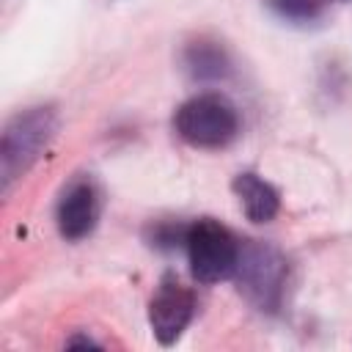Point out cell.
<instances>
[{
    "label": "cell",
    "mask_w": 352,
    "mask_h": 352,
    "mask_svg": "<svg viewBox=\"0 0 352 352\" xmlns=\"http://www.w3.org/2000/svg\"><path fill=\"white\" fill-rule=\"evenodd\" d=\"M99 209H102V201H99V190L94 182L88 179H80L74 182L60 204H58V228L66 239H82L94 231L96 220H99Z\"/></svg>",
    "instance_id": "obj_6"
},
{
    "label": "cell",
    "mask_w": 352,
    "mask_h": 352,
    "mask_svg": "<svg viewBox=\"0 0 352 352\" xmlns=\"http://www.w3.org/2000/svg\"><path fill=\"white\" fill-rule=\"evenodd\" d=\"M234 275L239 278V292H245L250 302H256L258 308L275 311V305L280 302L283 278H286V261L275 248L261 242H250L239 248V261Z\"/></svg>",
    "instance_id": "obj_4"
},
{
    "label": "cell",
    "mask_w": 352,
    "mask_h": 352,
    "mask_svg": "<svg viewBox=\"0 0 352 352\" xmlns=\"http://www.w3.org/2000/svg\"><path fill=\"white\" fill-rule=\"evenodd\" d=\"M234 192H236L248 220L267 223L278 214V192L267 182H261L256 173H239L234 179Z\"/></svg>",
    "instance_id": "obj_7"
},
{
    "label": "cell",
    "mask_w": 352,
    "mask_h": 352,
    "mask_svg": "<svg viewBox=\"0 0 352 352\" xmlns=\"http://www.w3.org/2000/svg\"><path fill=\"white\" fill-rule=\"evenodd\" d=\"M187 66L195 77H223L228 72V60L217 44L201 41L187 50Z\"/></svg>",
    "instance_id": "obj_8"
},
{
    "label": "cell",
    "mask_w": 352,
    "mask_h": 352,
    "mask_svg": "<svg viewBox=\"0 0 352 352\" xmlns=\"http://www.w3.org/2000/svg\"><path fill=\"white\" fill-rule=\"evenodd\" d=\"M190 270L201 283H217L236 272L239 245L217 220H198L184 231Z\"/></svg>",
    "instance_id": "obj_2"
},
{
    "label": "cell",
    "mask_w": 352,
    "mask_h": 352,
    "mask_svg": "<svg viewBox=\"0 0 352 352\" xmlns=\"http://www.w3.org/2000/svg\"><path fill=\"white\" fill-rule=\"evenodd\" d=\"M52 132H55V116L47 107H33V110L16 116L6 126L3 148H0V170H3L6 190L11 187V182L19 173H25L41 157Z\"/></svg>",
    "instance_id": "obj_1"
},
{
    "label": "cell",
    "mask_w": 352,
    "mask_h": 352,
    "mask_svg": "<svg viewBox=\"0 0 352 352\" xmlns=\"http://www.w3.org/2000/svg\"><path fill=\"white\" fill-rule=\"evenodd\" d=\"M239 129V118L231 102L217 94H204L184 102L176 113V132L201 148H217L234 140Z\"/></svg>",
    "instance_id": "obj_3"
},
{
    "label": "cell",
    "mask_w": 352,
    "mask_h": 352,
    "mask_svg": "<svg viewBox=\"0 0 352 352\" xmlns=\"http://www.w3.org/2000/svg\"><path fill=\"white\" fill-rule=\"evenodd\" d=\"M192 308H195V302H192L190 289H184L173 278H165L160 283L157 294L151 297V305H148V322H151L157 341L173 344L184 333V327L190 324Z\"/></svg>",
    "instance_id": "obj_5"
},
{
    "label": "cell",
    "mask_w": 352,
    "mask_h": 352,
    "mask_svg": "<svg viewBox=\"0 0 352 352\" xmlns=\"http://www.w3.org/2000/svg\"><path fill=\"white\" fill-rule=\"evenodd\" d=\"M270 3L275 6L278 14H283V16H289V19H300V22L314 19V16L319 14L316 0H270Z\"/></svg>",
    "instance_id": "obj_9"
}]
</instances>
